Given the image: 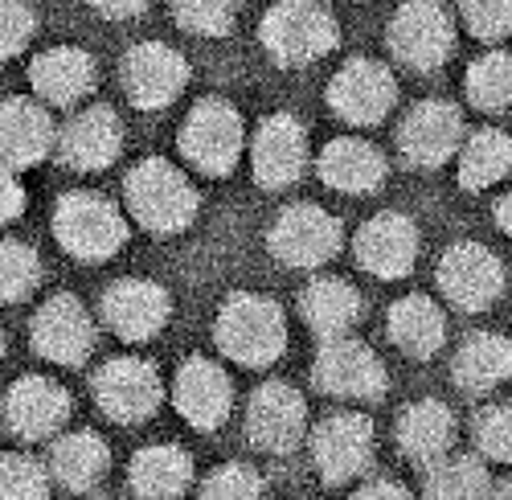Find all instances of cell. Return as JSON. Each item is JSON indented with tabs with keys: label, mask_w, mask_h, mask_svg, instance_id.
I'll list each match as a JSON object with an SVG mask.
<instances>
[{
	"label": "cell",
	"mask_w": 512,
	"mask_h": 500,
	"mask_svg": "<svg viewBox=\"0 0 512 500\" xmlns=\"http://www.w3.org/2000/svg\"><path fill=\"white\" fill-rule=\"evenodd\" d=\"M123 152V123L111 107H87L78 111L58 132V156L78 173L111 169Z\"/></svg>",
	"instance_id": "cell-20"
},
{
	"label": "cell",
	"mask_w": 512,
	"mask_h": 500,
	"mask_svg": "<svg viewBox=\"0 0 512 500\" xmlns=\"http://www.w3.org/2000/svg\"><path fill=\"white\" fill-rule=\"evenodd\" d=\"M70 419V394L54 378H21L5 398V423L17 439H54Z\"/></svg>",
	"instance_id": "cell-21"
},
{
	"label": "cell",
	"mask_w": 512,
	"mask_h": 500,
	"mask_svg": "<svg viewBox=\"0 0 512 500\" xmlns=\"http://www.w3.org/2000/svg\"><path fill=\"white\" fill-rule=\"evenodd\" d=\"M33 349L54 365H82L95 349V320L74 296H54L33 316Z\"/></svg>",
	"instance_id": "cell-17"
},
{
	"label": "cell",
	"mask_w": 512,
	"mask_h": 500,
	"mask_svg": "<svg viewBox=\"0 0 512 500\" xmlns=\"http://www.w3.org/2000/svg\"><path fill=\"white\" fill-rule=\"evenodd\" d=\"M390 50L414 70H439L455 50V21L439 0H410L390 21Z\"/></svg>",
	"instance_id": "cell-7"
},
{
	"label": "cell",
	"mask_w": 512,
	"mask_h": 500,
	"mask_svg": "<svg viewBox=\"0 0 512 500\" xmlns=\"http://www.w3.org/2000/svg\"><path fill=\"white\" fill-rule=\"evenodd\" d=\"M37 29V17L25 0H0V62L17 58Z\"/></svg>",
	"instance_id": "cell-41"
},
{
	"label": "cell",
	"mask_w": 512,
	"mask_h": 500,
	"mask_svg": "<svg viewBox=\"0 0 512 500\" xmlns=\"http://www.w3.org/2000/svg\"><path fill=\"white\" fill-rule=\"evenodd\" d=\"M250 164H254V181L263 189H287L304 177L308 164V132L295 115H267L254 132L250 144Z\"/></svg>",
	"instance_id": "cell-15"
},
{
	"label": "cell",
	"mask_w": 512,
	"mask_h": 500,
	"mask_svg": "<svg viewBox=\"0 0 512 500\" xmlns=\"http://www.w3.org/2000/svg\"><path fill=\"white\" fill-rule=\"evenodd\" d=\"M127 484L144 500H164V496H181L193 484V460L185 455V447L177 443H156L144 447L132 468H127Z\"/></svg>",
	"instance_id": "cell-28"
},
{
	"label": "cell",
	"mask_w": 512,
	"mask_h": 500,
	"mask_svg": "<svg viewBox=\"0 0 512 500\" xmlns=\"http://www.w3.org/2000/svg\"><path fill=\"white\" fill-rule=\"evenodd\" d=\"M455 443V414L435 402V398H426V402H414L402 410V419H398V447L406 451V460L414 464H431L439 460V455H447Z\"/></svg>",
	"instance_id": "cell-29"
},
{
	"label": "cell",
	"mask_w": 512,
	"mask_h": 500,
	"mask_svg": "<svg viewBox=\"0 0 512 500\" xmlns=\"http://www.w3.org/2000/svg\"><path fill=\"white\" fill-rule=\"evenodd\" d=\"M439 291L459 312H488L504 296V267L488 246L459 242L439 263Z\"/></svg>",
	"instance_id": "cell-11"
},
{
	"label": "cell",
	"mask_w": 512,
	"mask_h": 500,
	"mask_svg": "<svg viewBox=\"0 0 512 500\" xmlns=\"http://www.w3.org/2000/svg\"><path fill=\"white\" fill-rule=\"evenodd\" d=\"M357 263L373 279H406L418 263V230L406 214H377L357 234Z\"/></svg>",
	"instance_id": "cell-22"
},
{
	"label": "cell",
	"mask_w": 512,
	"mask_h": 500,
	"mask_svg": "<svg viewBox=\"0 0 512 500\" xmlns=\"http://www.w3.org/2000/svg\"><path fill=\"white\" fill-rule=\"evenodd\" d=\"M213 337H218L222 357H230L246 369H267L287 349V316L275 300L242 291V296H230L222 304Z\"/></svg>",
	"instance_id": "cell-1"
},
{
	"label": "cell",
	"mask_w": 512,
	"mask_h": 500,
	"mask_svg": "<svg viewBox=\"0 0 512 500\" xmlns=\"http://www.w3.org/2000/svg\"><path fill=\"white\" fill-rule=\"evenodd\" d=\"M29 82L46 103L74 107L82 95H91V87H95V62H91L87 50L58 46V50H46V54L33 58Z\"/></svg>",
	"instance_id": "cell-24"
},
{
	"label": "cell",
	"mask_w": 512,
	"mask_h": 500,
	"mask_svg": "<svg viewBox=\"0 0 512 500\" xmlns=\"http://www.w3.org/2000/svg\"><path fill=\"white\" fill-rule=\"evenodd\" d=\"M21 210H25V189H21V177H17L13 164L0 160V226L13 222Z\"/></svg>",
	"instance_id": "cell-42"
},
{
	"label": "cell",
	"mask_w": 512,
	"mask_h": 500,
	"mask_svg": "<svg viewBox=\"0 0 512 500\" xmlns=\"http://www.w3.org/2000/svg\"><path fill=\"white\" fill-rule=\"evenodd\" d=\"M463 144V115L451 103H418L398 128V148L414 169H439Z\"/></svg>",
	"instance_id": "cell-18"
},
{
	"label": "cell",
	"mask_w": 512,
	"mask_h": 500,
	"mask_svg": "<svg viewBox=\"0 0 512 500\" xmlns=\"http://www.w3.org/2000/svg\"><path fill=\"white\" fill-rule=\"evenodd\" d=\"M312 378L324 394L345 402H373L386 394V365H381V357L369 345L353 341V332L324 341Z\"/></svg>",
	"instance_id": "cell-8"
},
{
	"label": "cell",
	"mask_w": 512,
	"mask_h": 500,
	"mask_svg": "<svg viewBox=\"0 0 512 500\" xmlns=\"http://www.w3.org/2000/svg\"><path fill=\"white\" fill-rule=\"evenodd\" d=\"M58 148V128L50 111L33 99L0 103V160L13 169H33Z\"/></svg>",
	"instance_id": "cell-23"
},
{
	"label": "cell",
	"mask_w": 512,
	"mask_h": 500,
	"mask_svg": "<svg viewBox=\"0 0 512 500\" xmlns=\"http://www.w3.org/2000/svg\"><path fill=\"white\" fill-rule=\"evenodd\" d=\"M496 222H500V230L512 238V193H508V197L496 205Z\"/></svg>",
	"instance_id": "cell-45"
},
{
	"label": "cell",
	"mask_w": 512,
	"mask_h": 500,
	"mask_svg": "<svg viewBox=\"0 0 512 500\" xmlns=\"http://www.w3.org/2000/svg\"><path fill=\"white\" fill-rule=\"evenodd\" d=\"M173 17L197 37H222L238 17V0H173Z\"/></svg>",
	"instance_id": "cell-36"
},
{
	"label": "cell",
	"mask_w": 512,
	"mask_h": 500,
	"mask_svg": "<svg viewBox=\"0 0 512 500\" xmlns=\"http://www.w3.org/2000/svg\"><path fill=\"white\" fill-rule=\"evenodd\" d=\"M357 496H381V500H394V496H406V488H398L394 480H369L357 488Z\"/></svg>",
	"instance_id": "cell-44"
},
{
	"label": "cell",
	"mask_w": 512,
	"mask_h": 500,
	"mask_svg": "<svg viewBox=\"0 0 512 500\" xmlns=\"http://www.w3.org/2000/svg\"><path fill=\"white\" fill-rule=\"evenodd\" d=\"M168 316H173V300L152 279H119L103 296V324L119 341H132V345L152 341L168 324Z\"/></svg>",
	"instance_id": "cell-16"
},
{
	"label": "cell",
	"mask_w": 512,
	"mask_h": 500,
	"mask_svg": "<svg viewBox=\"0 0 512 500\" xmlns=\"http://www.w3.org/2000/svg\"><path fill=\"white\" fill-rule=\"evenodd\" d=\"M320 181L336 193H373L386 181V156L369 140L340 136L320 152Z\"/></svg>",
	"instance_id": "cell-25"
},
{
	"label": "cell",
	"mask_w": 512,
	"mask_h": 500,
	"mask_svg": "<svg viewBox=\"0 0 512 500\" xmlns=\"http://www.w3.org/2000/svg\"><path fill=\"white\" fill-rule=\"evenodd\" d=\"M246 148V123L226 99H201L181 123V156L205 177H230Z\"/></svg>",
	"instance_id": "cell-5"
},
{
	"label": "cell",
	"mask_w": 512,
	"mask_h": 500,
	"mask_svg": "<svg viewBox=\"0 0 512 500\" xmlns=\"http://www.w3.org/2000/svg\"><path fill=\"white\" fill-rule=\"evenodd\" d=\"M127 189V210L152 234H181L197 218V189L193 181L160 156L140 160L123 181Z\"/></svg>",
	"instance_id": "cell-2"
},
{
	"label": "cell",
	"mask_w": 512,
	"mask_h": 500,
	"mask_svg": "<svg viewBox=\"0 0 512 500\" xmlns=\"http://www.w3.org/2000/svg\"><path fill=\"white\" fill-rule=\"evenodd\" d=\"M451 378L467 394H492L512 378V341L500 332H472L451 361Z\"/></svg>",
	"instance_id": "cell-26"
},
{
	"label": "cell",
	"mask_w": 512,
	"mask_h": 500,
	"mask_svg": "<svg viewBox=\"0 0 512 500\" xmlns=\"http://www.w3.org/2000/svg\"><path fill=\"white\" fill-rule=\"evenodd\" d=\"M300 312H304V320H308V328L316 332V337L332 341V337L353 332V324L361 320V296H357V287L345 283V279H316L304 291Z\"/></svg>",
	"instance_id": "cell-31"
},
{
	"label": "cell",
	"mask_w": 512,
	"mask_h": 500,
	"mask_svg": "<svg viewBox=\"0 0 512 500\" xmlns=\"http://www.w3.org/2000/svg\"><path fill=\"white\" fill-rule=\"evenodd\" d=\"M463 25L480 41H504L512 37V0H459Z\"/></svg>",
	"instance_id": "cell-40"
},
{
	"label": "cell",
	"mask_w": 512,
	"mask_h": 500,
	"mask_svg": "<svg viewBox=\"0 0 512 500\" xmlns=\"http://www.w3.org/2000/svg\"><path fill=\"white\" fill-rule=\"evenodd\" d=\"M111 468V451L95 431L62 435L50 451V476L70 492H91Z\"/></svg>",
	"instance_id": "cell-30"
},
{
	"label": "cell",
	"mask_w": 512,
	"mask_h": 500,
	"mask_svg": "<svg viewBox=\"0 0 512 500\" xmlns=\"http://www.w3.org/2000/svg\"><path fill=\"white\" fill-rule=\"evenodd\" d=\"M41 283V259L17 238L0 242V304H21Z\"/></svg>",
	"instance_id": "cell-35"
},
{
	"label": "cell",
	"mask_w": 512,
	"mask_h": 500,
	"mask_svg": "<svg viewBox=\"0 0 512 500\" xmlns=\"http://www.w3.org/2000/svg\"><path fill=\"white\" fill-rule=\"evenodd\" d=\"M50 492V472L33 455H0V496L5 500H37Z\"/></svg>",
	"instance_id": "cell-37"
},
{
	"label": "cell",
	"mask_w": 512,
	"mask_h": 500,
	"mask_svg": "<svg viewBox=\"0 0 512 500\" xmlns=\"http://www.w3.org/2000/svg\"><path fill=\"white\" fill-rule=\"evenodd\" d=\"M95 402L115 423H144L160 410V373L140 357H115L95 373Z\"/></svg>",
	"instance_id": "cell-9"
},
{
	"label": "cell",
	"mask_w": 512,
	"mask_h": 500,
	"mask_svg": "<svg viewBox=\"0 0 512 500\" xmlns=\"http://www.w3.org/2000/svg\"><path fill=\"white\" fill-rule=\"evenodd\" d=\"M373 423L365 414H332L312 435V464L324 484H349L373 464Z\"/></svg>",
	"instance_id": "cell-13"
},
{
	"label": "cell",
	"mask_w": 512,
	"mask_h": 500,
	"mask_svg": "<svg viewBox=\"0 0 512 500\" xmlns=\"http://www.w3.org/2000/svg\"><path fill=\"white\" fill-rule=\"evenodd\" d=\"M54 238L78 263H103L127 242V218L99 193H66L54 210Z\"/></svg>",
	"instance_id": "cell-4"
},
{
	"label": "cell",
	"mask_w": 512,
	"mask_h": 500,
	"mask_svg": "<svg viewBox=\"0 0 512 500\" xmlns=\"http://www.w3.org/2000/svg\"><path fill=\"white\" fill-rule=\"evenodd\" d=\"M267 242H271V255L283 267L316 271L340 255L345 230H340V222L328 210H320V205H287V210L275 218Z\"/></svg>",
	"instance_id": "cell-6"
},
{
	"label": "cell",
	"mask_w": 512,
	"mask_h": 500,
	"mask_svg": "<svg viewBox=\"0 0 512 500\" xmlns=\"http://www.w3.org/2000/svg\"><path fill=\"white\" fill-rule=\"evenodd\" d=\"M0 357H5V332H0Z\"/></svg>",
	"instance_id": "cell-47"
},
{
	"label": "cell",
	"mask_w": 512,
	"mask_h": 500,
	"mask_svg": "<svg viewBox=\"0 0 512 500\" xmlns=\"http://www.w3.org/2000/svg\"><path fill=\"white\" fill-rule=\"evenodd\" d=\"M394 99H398L394 74L381 66V62H369V58H357L349 66H340L336 78L328 82L332 111L345 119V123H353V128L381 123V119L394 111Z\"/></svg>",
	"instance_id": "cell-14"
},
{
	"label": "cell",
	"mask_w": 512,
	"mask_h": 500,
	"mask_svg": "<svg viewBox=\"0 0 512 500\" xmlns=\"http://www.w3.org/2000/svg\"><path fill=\"white\" fill-rule=\"evenodd\" d=\"M422 488L435 500H472V496H492V476L476 455H451L447 451L439 460L426 464Z\"/></svg>",
	"instance_id": "cell-33"
},
{
	"label": "cell",
	"mask_w": 512,
	"mask_h": 500,
	"mask_svg": "<svg viewBox=\"0 0 512 500\" xmlns=\"http://www.w3.org/2000/svg\"><path fill=\"white\" fill-rule=\"evenodd\" d=\"M476 447L492 464H512V402H496L476 414Z\"/></svg>",
	"instance_id": "cell-38"
},
{
	"label": "cell",
	"mask_w": 512,
	"mask_h": 500,
	"mask_svg": "<svg viewBox=\"0 0 512 500\" xmlns=\"http://www.w3.org/2000/svg\"><path fill=\"white\" fill-rule=\"evenodd\" d=\"M492 492H496V496H512V480H504V484H492Z\"/></svg>",
	"instance_id": "cell-46"
},
{
	"label": "cell",
	"mask_w": 512,
	"mask_h": 500,
	"mask_svg": "<svg viewBox=\"0 0 512 500\" xmlns=\"http://www.w3.org/2000/svg\"><path fill=\"white\" fill-rule=\"evenodd\" d=\"M263 488H267V480L250 464H222L218 472L205 476L201 496H209V500H254V496H263Z\"/></svg>",
	"instance_id": "cell-39"
},
{
	"label": "cell",
	"mask_w": 512,
	"mask_h": 500,
	"mask_svg": "<svg viewBox=\"0 0 512 500\" xmlns=\"http://www.w3.org/2000/svg\"><path fill=\"white\" fill-rule=\"evenodd\" d=\"M467 99L480 111H508L512 107V54L508 50H492V54H480L472 66H467Z\"/></svg>",
	"instance_id": "cell-34"
},
{
	"label": "cell",
	"mask_w": 512,
	"mask_h": 500,
	"mask_svg": "<svg viewBox=\"0 0 512 500\" xmlns=\"http://www.w3.org/2000/svg\"><path fill=\"white\" fill-rule=\"evenodd\" d=\"M390 341L414 357V361H426V357H435L447 341V316L435 300H426V296H406L390 308Z\"/></svg>",
	"instance_id": "cell-27"
},
{
	"label": "cell",
	"mask_w": 512,
	"mask_h": 500,
	"mask_svg": "<svg viewBox=\"0 0 512 500\" xmlns=\"http://www.w3.org/2000/svg\"><path fill=\"white\" fill-rule=\"evenodd\" d=\"M512 173V136L484 128L459 144V185L467 193H484Z\"/></svg>",
	"instance_id": "cell-32"
},
{
	"label": "cell",
	"mask_w": 512,
	"mask_h": 500,
	"mask_svg": "<svg viewBox=\"0 0 512 500\" xmlns=\"http://www.w3.org/2000/svg\"><path fill=\"white\" fill-rule=\"evenodd\" d=\"M259 37L279 66H312L336 50L340 33L320 0H275Z\"/></svg>",
	"instance_id": "cell-3"
},
{
	"label": "cell",
	"mask_w": 512,
	"mask_h": 500,
	"mask_svg": "<svg viewBox=\"0 0 512 500\" xmlns=\"http://www.w3.org/2000/svg\"><path fill=\"white\" fill-rule=\"evenodd\" d=\"M246 435L267 455H287L300 447L308 435V406L300 390H291L287 382H267L254 390L246 406Z\"/></svg>",
	"instance_id": "cell-12"
},
{
	"label": "cell",
	"mask_w": 512,
	"mask_h": 500,
	"mask_svg": "<svg viewBox=\"0 0 512 500\" xmlns=\"http://www.w3.org/2000/svg\"><path fill=\"white\" fill-rule=\"evenodd\" d=\"M173 406L197 431H218L230 419V406H234L230 373L218 361H205V357L185 361L173 382Z\"/></svg>",
	"instance_id": "cell-19"
},
{
	"label": "cell",
	"mask_w": 512,
	"mask_h": 500,
	"mask_svg": "<svg viewBox=\"0 0 512 500\" xmlns=\"http://www.w3.org/2000/svg\"><path fill=\"white\" fill-rule=\"evenodd\" d=\"M87 5L103 17H111V21H127V17H140L152 0H87Z\"/></svg>",
	"instance_id": "cell-43"
},
{
	"label": "cell",
	"mask_w": 512,
	"mask_h": 500,
	"mask_svg": "<svg viewBox=\"0 0 512 500\" xmlns=\"http://www.w3.org/2000/svg\"><path fill=\"white\" fill-rule=\"evenodd\" d=\"M119 78L127 99L140 111H160L168 103H177V95L189 87V62L173 46H164V41H144V46L123 54Z\"/></svg>",
	"instance_id": "cell-10"
}]
</instances>
